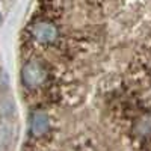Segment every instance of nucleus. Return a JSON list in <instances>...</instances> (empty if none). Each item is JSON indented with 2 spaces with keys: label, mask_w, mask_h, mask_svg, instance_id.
Segmentation results:
<instances>
[{
  "label": "nucleus",
  "mask_w": 151,
  "mask_h": 151,
  "mask_svg": "<svg viewBox=\"0 0 151 151\" xmlns=\"http://www.w3.org/2000/svg\"><path fill=\"white\" fill-rule=\"evenodd\" d=\"M0 23H2V14H0Z\"/></svg>",
  "instance_id": "7ed1b4c3"
},
{
  "label": "nucleus",
  "mask_w": 151,
  "mask_h": 151,
  "mask_svg": "<svg viewBox=\"0 0 151 151\" xmlns=\"http://www.w3.org/2000/svg\"><path fill=\"white\" fill-rule=\"evenodd\" d=\"M32 35L36 41L40 42H50L56 36V29L52 26L50 23L41 21V23H36L33 24L32 27Z\"/></svg>",
  "instance_id": "f03ea898"
},
{
  "label": "nucleus",
  "mask_w": 151,
  "mask_h": 151,
  "mask_svg": "<svg viewBox=\"0 0 151 151\" xmlns=\"http://www.w3.org/2000/svg\"><path fill=\"white\" fill-rule=\"evenodd\" d=\"M45 77V73L42 71L41 65L36 62H29V64L23 68V80L27 86H36L40 85Z\"/></svg>",
  "instance_id": "f257e3e1"
}]
</instances>
